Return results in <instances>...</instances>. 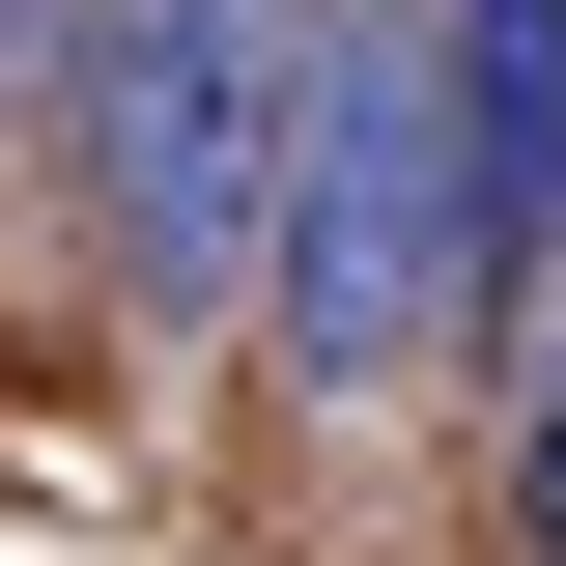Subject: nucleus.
<instances>
[{
    "instance_id": "1",
    "label": "nucleus",
    "mask_w": 566,
    "mask_h": 566,
    "mask_svg": "<svg viewBox=\"0 0 566 566\" xmlns=\"http://www.w3.org/2000/svg\"><path fill=\"white\" fill-rule=\"evenodd\" d=\"M283 368L397 397L453 340V0H312V114H283Z\"/></svg>"
},
{
    "instance_id": "2",
    "label": "nucleus",
    "mask_w": 566,
    "mask_h": 566,
    "mask_svg": "<svg viewBox=\"0 0 566 566\" xmlns=\"http://www.w3.org/2000/svg\"><path fill=\"white\" fill-rule=\"evenodd\" d=\"M85 227H114V283L199 340V312H255L283 255V114H312V0H85Z\"/></svg>"
},
{
    "instance_id": "3",
    "label": "nucleus",
    "mask_w": 566,
    "mask_h": 566,
    "mask_svg": "<svg viewBox=\"0 0 566 566\" xmlns=\"http://www.w3.org/2000/svg\"><path fill=\"white\" fill-rule=\"evenodd\" d=\"M566 255V0H453V340H538Z\"/></svg>"
},
{
    "instance_id": "4",
    "label": "nucleus",
    "mask_w": 566,
    "mask_h": 566,
    "mask_svg": "<svg viewBox=\"0 0 566 566\" xmlns=\"http://www.w3.org/2000/svg\"><path fill=\"white\" fill-rule=\"evenodd\" d=\"M57 85H85V0H0V142L57 114Z\"/></svg>"
},
{
    "instance_id": "5",
    "label": "nucleus",
    "mask_w": 566,
    "mask_h": 566,
    "mask_svg": "<svg viewBox=\"0 0 566 566\" xmlns=\"http://www.w3.org/2000/svg\"><path fill=\"white\" fill-rule=\"evenodd\" d=\"M510 453H538V566H566V312H538V397H510Z\"/></svg>"
}]
</instances>
